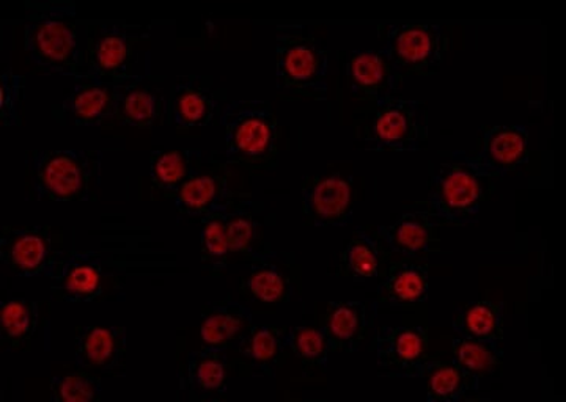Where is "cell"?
Returning a JSON list of instances; mask_svg holds the SVG:
<instances>
[{"instance_id":"33","label":"cell","mask_w":566,"mask_h":402,"mask_svg":"<svg viewBox=\"0 0 566 402\" xmlns=\"http://www.w3.org/2000/svg\"><path fill=\"white\" fill-rule=\"evenodd\" d=\"M40 307L35 300L14 297L2 304L0 310V338L10 351H20L32 340L39 329Z\"/></svg>"},{"instance_id":"12","label":"cell","mask_w":566,"mask_h":402,"mask_svg":"<svg viewBox=\"0 0 566 402\" xmlns=\"http://www.w3.org/2000/svg\"><path fill=\"white\" fill-rule=\"evenodd\" d=\"M303 292V267L292 252L264 253L249 263V272L241 278L240 294L244 299L263 305L289 304Z\"/></svg>"},{"instance_id":"32","label":"cell","mask_w":566,"mask_h":402,"mask_svg":"<svg viewBox=\"0 0 566 402\" xmlns=\"http://www.w3.org/2000/svg\"><path fill=\"white\" fill-rule=\"evenodd\" d=\"M227 210L212 211L200 219V262L205 274L222 277L229 266L230 240L227 230Z\"/></svg>"},{"instance_id":"36","label":"cell","mask_w":566,"mask_h":402,"mask_svg":"<svg viewBox=\"0 0 566 402\" xmlns=\"http://www.w3.org/2000/svg\"><path fill=\"white\" fill-rule=\"evenodd\" d=\"M103 382L87 370L55 375L51 381V401L92 402L102 400Z\"/></svg>"},{"instance_id":"29","label":"cell","mask_w":566,"mask_h":402,"mask_svg":"<svg viewBox=\"0 0 566 402\" xmlns=\"http://www.w3.org/2000/svg\"><path fill=\"white\" fill-rule=\"evenodd\" d=\"M203 161V152L200 148H175V150L153 152L150 161L153 188L163 195L174 199L181 186L202 169Z\"/></svg>"},{"instance_id":"1","label":"cell","mask_w":566,"mask_h":402,"mask_svg":"<svg viewBox=\"0 0 566 402\" xmlns=\"http://www.w3.org/2000/svg\"><path fill=\"white\" fill-rule=\"evenodd\" d=\"M501 178L469 152L441 151L428 166V195L409 208L427 211L444 225H471Z\"/></svg>"},{"instance_id":"5","label":"cell","mask_w":566,"mask_h":402,"mask_svg":"<svg viewBox=\"0 0 566 402\" xmlns=\"http://www.w3.org/2000/svg\"><path fill=\"white\" fill-rule=\"evenodd\" d=\"M359 121H354V137L365 150L375 152H408L427 147L428 112L417 99L392 95L367 104L356 110Z\"/></svg>"},{"instance_id":"25","label":"cell","mask_w":566,"mask_h":402,"mask_svg":"<svg viewBox=\"0 0 566 402\" xmlns=\"http://www.w3.org/2000/svg\"><path fill=\"white\" fill-rule=\"evenodd\" d=\"M378 308L364 302H331L323 327L329 338L331 351L353 353L370 337Z\"/></svg>"},{"instance_id":"27","label":"cell","mask_w":566,"mask_h":402,"mask_svg":"<svg viewBox=\"0 0 566 402\" xmlns=\"http://www.w3.org/2000/svg\"><path fill=\"white\" fill-rule=\"evenodd\" d=\"M253 324L252 310L230 294L205 305L200 338L205 348L229 351L244 337Z\"/></svg>"},{"instance_id":"3","label":"cell","mask_w":566,"mask_h":402,"mask_svg":"<svg viewBox=\"0 0 566 402\" xmlns=\"http://www.w3.org/2000/svg\"><path fill=\"white\" fill-rule=\"evenodd\" d=\"M28 191L48 203L96 199L103 174L102 151H33L25 161Z\"/></svg>"},{"instance_id":"9","label":"cell","mask_w":566,"mask_h":402,"mask_svg":"<svg viewBox=\"0 0 566 402\" xmlns=\"http://www.w3.org/2000/svg\"><path fill=\"white\" fill-rule=\"evenodd\" d=\"M117 263L102 252H70L48 275L52 297L66 304L102 299L117 281Z\"/></svg>"},{"instance_id":"24","label":"cell","mask_w":566,"mask_h":402,"mask_svg":"<svg viewBox=\"0 0 566 402\" xmlns=\"http://www.w3.org/2000/svg\"><path fill=\"white\" fill-rule=\"evenodd\" d=\"M394 258V252L375 226H365L354 230L345 251L335 256V275L352 282L381 278Z\"/></svg>"},{"instance_id":"8","label":"cell","mask_w":566,"mask_h":402,"mask_svg":"<svg viewBox=\"0 0 566 402\" xmlns=\"http://www.w3.org/2000/svg\"><path fill=\"white\" fill-rule=\"evenodd\" d=\"M85 76L117 84L134 76L136 47L148 39V29L125 22H93L85 28Z\"/></svg>"},{"instance_id":"2","label":"cell","mask_w":566,"mask_h":402,"mask_svg":"<svg viewBox=\"0 0 566 402\" xmlns=\"http://www.w3.org/2000/svg\"><path fill=\"white\" fill-rule=\"evenodd\" d=\"M25 9L24 47L29 59L46 73L81 77L85 51L74 3L28 2Z\"/></svg>"},{"instance_id":"19","label":"cell","mask_w":566,"mask_h":402,"mask_svg":"<svg viewBox=\"0 0 566 402\" xmlns=\"http://www.w3.org/2000/svg\"><path fill=\"white\" fill-rule=\"evenodd\" d=\"M430 267L427 260L395 256L376 288L375 307L411 310L428 299Z\"/></svg>"},{"instance_id":"15","label":"cell","mask_w":566,"mask_h":402,"mask_svg":"<svg viewBox=\"0 0 566 402\" xmlns=\"http://www.w3.org/2000/svg\"><path fill=\"white\" fill-rule=\"evenodd\" d=\"M229 180V163L210 155L208 161H203L202 169L186 181L174 197L177 211L200 221L212 211L229 208L241 195V192L230 188Z\"/></svg>"},{"instance_id":"6","label":"cell","mask_w":566,"mask_h":402,"mask_svg":"<svg viewBox=\"0 0 566 402\" xmlns=\"http://www.w3.org/2000/svg\"><path fill=\"white\" fill-rule=\"evenodd\" d=\"M277 88L286 98L323 99L327 92L329 54L305 25H279L275 31Z\"/></svg>"},{"instance_id":"14","label":"cell","mask_w":566,"mask_h":402,"mask_svg":"<svg viewBox=\"0 0 566 402\" xmlns=\"http://www.w3.org/2000/svg\"><path fill=\"white\" fill-rule=\"evenodd\" d=\"M226 100V91L216 85L214 77L188 74L178 77L169 98V121L177 133H189L192 129L210 125Z\"/></svg>"},{"instance_id":"17","label":"cell","mask_w":566,"mask_h":402,"mask_svg":"<svg viewBox=\"0 0 566 402\" xmlns=\"http://www.w3.org/2000/svg\"><path fill=\"white\" fill-rule=\"evenodd\" d=\"M115 91L117 84L92 76L77 77L73 91L51 107V115L62 125L104 126L115 121Z\"/></svg>"},{"instance_id":"10","label":"cell","mask_w":566,"mask_h":402,"mask_svg":"<svg viewBox=\"0 0 566 402\" xmlns=\"http://www.w3.org/2000/svg\"><path fill=\"white\" fill-rule=\"evenodd\" d=\"M65 255V236L54 226H3L0 260L14 275H50Z\"/></svg>"},{"instance_id":"34","label":"cell","mask_w":566,"mask_h":402,"mask_svg":"<svg viewBox=\"0 0 566 402\" xmlns=\"http://www.w3.org/2000/svg\"><path fill=\"white\" fill-rule=\"evenodd\" d=\"M286 341H289L290 352H293L297 362L301 363L304 375L326 371L329 353L333 351L323 326L301 324V326L290 327Z\"/></svg>"},{"instance_id":"22","label":"cell","mask_w":566,"mask_h":402,"mask_svg":"<svg viewBox=\"0 0 566 402\" xmlns=\"http://www.w3.org/2000/svg\"><path fill=\"white\" fill-rule=\"evenodd\" d=\"M270 218L262 201L252 199L251 193L241 195L227 210V230H229L230 251L244 262L252 263L271 252L266 241V225Z\"/></svg>"},{"instance_id":"23","label":"cell","mask_w":566,"mask_h":402,"mask_svg":"<svg viewBox=\"0 0 566 402\" xmlns=\"http://www.w3.org/2000/svg\"><path fill=\"white\" fill-rule=\"evenodd\" d=\"M528 139L523 125L483 126L474 158L502 180L528 161Z\"/></svg>"},{"instance_id":"30","label":"cell","mask_w":566,"mask_h":402,"mask_svg":"<svg viewBox=\"0 0 566 402\" xmlns=\"http://www.w3.org/2000/svg\"><path fill=\"white\" fill-rule=\"evenodd\" d=\"M428 402H460L471 400V394L479 392L480 378L465 371L452 360L433 359L424 372Z\"/></svg>"},{"instance_id":"16","label":"cell","mask_w":566,"mask_h":402,"mask_svg":"<svg viewBox=\"0 0 566 402\" xmlns=\"http://www.w3.org/2000/svg\"><path fill=\"white\" fill-rule=\"evenodd\" d=\"M169 120V99L163 82L150 74H134L117 82L115 121L139 129H151Z\"/></svg>"},{"instance_id":"7","label":"cell","mask_w":566,"mask_h":402,"mask_svg":"<svg viewBox=\"0 0 566 402\" xmlns=\"http://www.w3.org/2000/svg\"><path fill=\"white\" fill-rule=\"evenodd\" d=\"M378 36L400 87L409 77L434 76L450 46L449 31L433 22L381 24Z\"/></svg>"},{"instance_id":"4","label":"cell","mask_w":566,"mask_h":402,"mask_svg":"<svg viewBox=\"0 0 566 402\" xmlns=\"http://www.w3.org/2000/svg\"><path fill=\"white\" fill-rule=\"evenodd\" d=\"M222 126L229 166L251 173L277 169L279 121L270 103L230 100L222 112Z\"/></svg>"},{"instance_id":"26","label":"cell","mask_w":566,"mask_h":402,"mask_svg":"<svg viewBox=\"0 0 566 402\" xmlns=\"http://www.w3.org/2000/svg\"><path fill=\"white\" fill-rule=\"evenodd\" d=\"M346 73L353 96L363 106L397 95L401 88L395 80L392 63L382 50L353 52Z\"/></svg>"},{"instance_id":"11","label":"cell","mask_w":566,"mask_h":402,"mask_svg":"<svg viewBox=\"0 0 566 402\" xmlns=\"http://www.w3.org/2000/svg\"><path fill=\"white\" fill-rule=\"evenodd\" d=\"M379 375L422 378L433 357L428 353V332L423 326H381L374 345Z\"/></svg>"},{"instance_id":"20","label":"cell","mask_w":566,"mask_h":402,"mask_svg":"<svg viewBox=\"0 0 566 402\" xmlns=\"http://www.w3.org/2000/svg\"><path fill=\"white\" fill-rule=\"evenodd\" d=\"M441 223L427 211L409 208L397 221L389 225L375 226L379 236L386 241L395 256L403 258L428 260L441 255Z\"/></svg>"},{"instance_id":"35","label":"cell","mask_w":566,"mask_h":402,"mask_svg":"<svg viewBox=\"0 0 566 402\" xmlns=\"http://www.w3.org/2000/svg\"><path fill=\"white\" fill-rule=\"evenodd\" d=\"M453 360L465 371L472 372L476 378L491 374L501 367L504 349L501 345L475 340V338L457 335L452 341Z\"/></svg>"},{"instance_id":"21","label":"cell","mask_w":566,"mask_h":402,"mask_svg":"<svg viewBox=\"0 0 566 402\" xmlns=\"http://www.w3.org/2000/svg\"><path fill=\"white\" fill-rule=\"evenodd\" d=\"M126 345L125 327H77L74 337L77 367L91 372L120 375L125 372Z\"/></svg>"},{"instance_id":"31","label":"cell","mask_w":566,"mask_h":402,"mask_svg":"<svg viewBox=\"0 0 566 402\" xmlns=\"http://www.w3.org/2000/svg\"><path fill=\"white\" fill-rule=\"evenodd\" d=\"M504 310L502 302H475L458 313L455 321H453V330L463 337L502 346L504 342Z\"/></svg>"},{"instance_id":"13","label":"cell","mask_w":566,"mask_h":402,"mask_svg":"<svg viewBox=\"0 0 566 402\" xmlns=\"http://www.w3.org/2000/svg\"><path fill=\"white\" fill-rule=\"evenodd\" d=\"M353 184L342 174H312L301 186V214L305 225L337 229L352 222Z\"/></svg>"},{"instance_id":"18","label":"cell","mask_w":566,"mask_h":402,"mask_svg":"<svg viewBox=\"0 0 566 402\" xmlns=\"http://www.w3.org/2000/svg\"><path fill=\"white\" fill-rule=\"evenodd\" d=\"M289 326L255 324L234 346V368L241 374L273 378L289 359Z\"/></svg>"},{"instance_id":"28","label":"cell","mask_w":566,"mask_h":402,"mask_svg":"<svg viewBox=\"0 0 566 402\" xmlns=\"http://www.w3.org/2000/svg\"><path fill=\"white\" fill-rule=\"evenodd\" d=\"M229 357L227 351L203 348L192 352L186 362L182 390L188 392L189 401L210 402L226 400L229 381Z\"/></svg>"},{"instance_id":"37","label":"cell","mask_w":566,"mask_h":402,"mask_svg":"<svg viewBox=\"0 0 566 402\" xmlns=\"http://www.w3.org/2000/svg\"><path fill=\"white\" fill-rule=\"evenodd\" d=\"M25 81L13 70L0 77V117L6 128L21 126L24 117Z\"/></svg>"}]
</instances>
